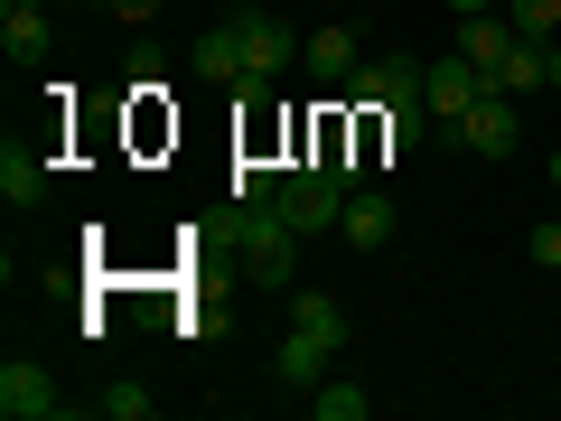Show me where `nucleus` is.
<instances>
[{
	"label": "nucleus",
	"instance_id": "nucleus-8",
	"mask_svg": "<svg viewBox=\"0 0 561 421\" xmlns=\"http://www.w3.org/2000/svg\"><path fill=\"white\" fill-rule=\"evenodd\" d=\"M66 402H57V384H47V365L38 356H10L0 365V421H57Z\"/></svg>",
	"mask_w": 561,
	"mask_h": 421
},
{
	"label": "nucleus",
	"instance_id": "nucleus-24",
	"mask_svg": "<svg viewBox=\"0 0 561 421\" xmlns=\"http://www.w3.org/2000/svg\"><path fill=\"white\" fill-rule=\"evenodd\" d=\"M552 187H561V150H552Z\"/></svg>",
	"mask_w": 561,
	"mask_h": 421
},
{
	"label": "nucleus",
	"instance_id": "nucleus-18",
	"mask_svg": "<svg viewBox=\"0 0 561 421\" xmlns=\"http://www.w3.org/2000/svg\"><path fill=\"white\" fill-rule=\"evenodd\" d=\"M94 412H103V421H150L160 402H150V384H103V394H94Z\"/></svg>",
	"mask_w": 561,
	"mask_h": 421
},
{
	"label": "nucleus",
	"instance_id": "nucleus-4",
	"mask_svg": "<svg viewBox=\"0 0 561 421\" xmlns=\"http://www.w3.org/2000/svg\"><path fill=\"white\" fill-rule=\"evenodd\" d=\"M449 140H459L468 160H515L524 150V113H515V94H486V103H468L459 122H440Z\"/></svg>",
	"mask_w": 561,
	"mask_h": 421
},
{
	"label": "nucleus",
	"instance_id": "nucleus-5",
	"mask_svg": "<svg viewBox=\"0 0 561 421\" xmlns=\"http://www.w3.org/2000/svg\"><path fill=\"white\" fill-rule=\"evenodd\" d=\"M337 94L356 103L365 122H375V113H393V103H421V57H402V47H393V57H365L356 76L337 84Z\"/></svg>",
	"mask_w": 561,
	"mask_h": 421
},
{
	"label": "nucleus",
	"instance_id": "nucleus-14",
	"mask_svg": "<svg viewBox=\"0 0 561 421\" xmlns=\"http://www.w3.org/2000/svg\"><path fill=\"white\" fill-rule=\"evenodd\" d=\"M542 84H552V57H542L534 38H515L505 66H496V94H542Z\"/></svg>",
	"mask_w": 561,
	"mask_h": 421
},
{
	"label": "nucleus",
	"instance_id": "nucleus-12",
	"mask_svg": "<svg viewBox=\"0 0 561 421\" xmlns=\"http://www.w3.org/2000/svg\"><path fill=\"white\" fill-rule=\"evenodd\" d=\"M0 197H10V206H38L47 197V150H38V140L10 132V150H0Z\"/></svg>",
	"mask_w": 561,
	"mask_h": 421
},
{
	"label": "nucleus",
	"instance_id": "nucleus-20",
	"mask_svg": "<svg viewBox=\"0 0 561 421\" xmlns=\"http://www.w3.org/2000/svg\"><path fill=\"white\" fill-rule=\"evenodd\" d=\"M103 10H113V20H131V29H150V20H160V0H103Z\"/></svg>",
	"mask_w": 561,
	"mask_h": 421
},
{
	"label": "nucleus",
	"instance_id": "nucleus-17",
	"mask_svg": "<svg viewBox=\"0 0 561 421\" xmlns=\"http://www.w3.org/2000/svg\"><path fill=\"white\" fill-rule=\"evenodd\" d=\"M309 402H319V421H365V412H375L365 384H328V375H319V394H309Z\"/></svg>",
	"mask_w": 561,
	"mask_h": 421
},
{
	"label": "nucleus",
	"instance_id": "nucleus-7",
	"mask_svg": "<svg viewBox=\"0 0 561 421\" xmlns=\"http://www.w3.org/2000/svg\"><path fill=\"white\" fill-rule=\"evenodd\" d=\"M290 66H300V29L272 20V0H262L253 20H243V84H272V76H290Z\"/></svg>",
	"mask_w": 561,
	"mask_h": 421
},
{
	"label": "nucleus",
	"instance_id": "nucleus-25",
	"mask_svg": "<svg viewBox=\"0 0 561 421\" xmlns=\"http://www.w3.org/2000/svg\"><path fill=\"white\" fill-rule=\"evenodd\" d=\"M319 10H346V0H319Z\"/></svg>",
	"mask_w": 561,
	"mask_h": 421
},
{
	"label": "nucleus",
	"instance_id": "nucleus-3",
	"mask_svg": "<svg viewBox=\"0 0 561 421\" xmlns=\"http://www.w3.org/2000/svg\"><path fill=\"white\" fill-rule=\"evenodd\" d=\"M346 187H356V179H346L337 160H300V169H280V197H272V206H280L290 225H300V235H337Z\"/></svg>",
	"mask_w": 561,
	"mask_h": 421
},
{
	"label": "nucleus",
	"instance_id": "nucleus-11",
	"mask_svg": "<svg viewBox=\"0 0 561 421\" xmlns=\"http://www.w3.org/2000/svg\"><path fill=\"white\" fill-rule=\"evenodd\" d=\"M187 66H197L206 84H225V94H234V84H243V20H216L197 47H187Z\"/></svg>",
	"mask_w": 561,
	"mask_h": 421
},
{
	"label": "nucleus",
	"instance_id": "nucleus-1",
	"mask_svg": "<svg viewBox=\"0 0 561 421\" xmlns=\"http://www.w3.org/2000/svg\"><path fill=\"white\" fill-rule=\"evenodd\" d=\"M346 346V309L328 300V291H300L290 300V338H280V356H272V375L290 384V394H309V384L328 375V356Z\"/></svg>",
	"mask_w": 561,
	"mask_h": 421
},
{
	"label": "nucleus",
	"instance_id": "nucleus-16",
	"mask_svg": "<svg viewBox=\"0 0 561 421\" xmlns=\"http://www.w3.org/2000/svg\"><path fill=\"white\" fill-rule=\"evenodd\" d=\"M505 29L534 38V47H552L561 38V0H505Z\"/></svg>",
	"mask_w": 561,
	"mask_h": 421
},
{
	"label": "nucleus",
	"instance_id": "nucleus-10",
	"mask_svg": "<svg viewBox=\"0 0 561 421\" xmlns=\"http://www.w3.org/2000/svg\"><path fill=\"white\" fill-rule=\"evenodd\" d=\"M337 235L356 243V253H383V243H393V197H383V187H346V216H337Z\"/></svg>",
	"mask_w": 561,
	"mask_h": 421
},
{
	"label": "nucleus",
	"instance_id": "nucleus-15",
	"mask_svg": "<svg viewBox=\"0 0 561 421\" xmlns=\"http://www.w3.org/2000/svg\"><path fill=\"white\" fill-rule=\"evenodd\" d=\"M38 47H47V10H28V0L0 10V57H38Z\"/></svg>",
	"mask_w": 561,
	"mask_h": 421
},
{
	"label": "nucleus",
	"instance_id": "nucleus-6",
	"mask_svg": "<svg viewBox=\"0 0 561 421\" xmlns=\"http://www.w3.org/2000/svg\"><path fill=\"white\" fill-rule=\"evenodd\" d=\"M496 94V76H486L478 57H459V47H449L440 66H421V103H431V122H459L468 103H486Z\"/></svg>",
	"mask_w": 561,
	"mask_h": 421
},
{
	"label": "nucleus",
	"instance_id": "nucleus-2",
	"mask_svg": "<svg viewBox=\"0 0 561 421\" xmlns=\"http://www.w3.org/2000/svg\"><path fill=\"white\" fill-rule=\"evenodd\" d=\"M234 243H243V281H253V291H290L309 235L280 216V206H234Z\"/></svg>",
	"mask_w": 561,
	"mask_h": 421
},
{
	"label": "nucleus",
	"instance_id": "nucleus-13",
	"mask_svg": "<svg viewBox=\"0 0 561 421\" xmlns=\"http://www.w3.org/2000/svg\"><path fill=\"white\" fill-rule=\"evenodd\" d=\"M505 47H515V29H505V10H478V20H459V57H478L486 76L505 66Z\"/></svg>",
	"mask_w": 561,
	"mask_h": 421
},
{
	"label": "nucleus",
	"instance_id": "nucleus-19",
	"mask_svg": "<svg viewBox=\"0 0 561 421\" xmlns=\"http://www.w3.org/2000/svg\"><path fill=\"white\" fill-rule=\"evenodd\" d=\"M534 262H542V272H561V225H534Z\"/></svg>",
	"mask_w": 561,
	"mask_h": 421
},
{
	"label": "nucleus",
	"instance_id": "nucleus-23",
	"mask_svg": "<svg viewBox=\"0 0 561 421\" xmlns=\"http://www.w3.org/2000/svg\"><path fill=\"white\" fill-rule=\"evenodd\" d=\"M0 10H20V0H0ZM28 10H47V0H28Z\"/></svg>",
	"mask_w": 561,
	"mask_h": 421
},
{
	"label": "nucleus",
	"instance_id": "nucleus-9",
	"mask_svg": "<svg viewBox=\"0 0 561 421\" xmlns=\"http://www.w3.org/2000/svg\"><path fill=\"white\" fill-rule=\"evenodd\" d=\"M300 66H309V84H346V76H356V29H346V20H319V29H309V38H300Z\"/></svg>",
	"mask_w": 561,
	"mask_h": 421
},
{
	"label": "nucleus",
	"instance_id": "nucleus-22",
	"mask_svg": "<svg viewBox=\"0 0 561 421\" xmlns=\"http://www.w3.org/2000/svg\"><path fill=\"white\" fill-rule=\"evenodd\" d=\"M542 57H552V84H561V38H552V47H542Z\"/></svg>",
	"mask_w": 561,
	"mask_h": 421
},
{
	"label": "nucleus",
	"instance_id": "nucleus-21",
	"mask_svg": "<svg viewBox=\"0 0 561 421\" xmlns=\"http://www.w3.org/2000/svg\"><path fill=\"white\" fill-rule=\"evenodd\" d=\"M449 10H459V20H478V10H505V0H449Z\"/></svg>",
	"mask_w": 561,
	"mask_h": 421
}]
</instances>
